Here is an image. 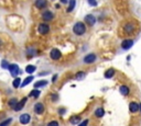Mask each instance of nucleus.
<instances>
[{"instance_id":"nucleus-1","label":"nucleus","mask_w":141,"mask_h":126,"mask_svg":"<svg viewBox=\"0 0 141 126\" xmlns=\"http://www.w3.org/2000/svg\"><path fill=\"white\" fill-rule=\"evenodd\" d=\"M73 32L76 35H83L86 32V26L83 22H77L73 28Z\"/></svg>"},{"instance_id":"nucleus-2","label":"nucleus","mask_w":141,"mask_h":126,"mask_svg":"<svg viewBox=\"0 0 141 126\" xmlns=\"http://www.w3.org/2000/svg\"><path fill=\"white\" fill-rule=\"evenodd\" d=\"M124 31H125V33H127V34H133L134 31H136V24H134V23H132V22L125 23Z\"/></svg>"},{"instance_id":"nucleus-3","label":"nucleus","mask_w":141,"mask_h":126,"mask_svg":"<svg viewBox=\"0 0 141 126\" xmlns=\"http://www.w3.org/2000/svg\"><path fill=\"white\" fill-rule=\"evenodd\" d=\"M8 69L10 70V74H11V76H13V77H17L18 75H19V73H20V69H19V66H18V65H16V64H12V65H9Z\"/></svg>"},{"instance_id":"nucleus-4","label":"nucleus","mask_w":141,"mask_h":126,"mask_svg":"<svg viewBox=\"0 0 141 126\" xmlns=\"http://www.w3.org/2000/svg\"><path fill=\"white\" fill-rule=\"evenodd\" d=\"M50 56H51V58L52 59H54V60H59V59L61 58L62 54L58 48H53L52 50H51V53H50Z\"/></svg>"},{"instance_id":"nucleus-5","label":"nucleus","mask_w":141,"mask_h":126,"mask_svg":"<svg viewBox=\"0 0 141 126\" xmlns=\"http://www.w3.org/2000/svg\"><path fill=\"white\" fill-rule=\"evenodd\" d=\"M38 31L40 32V34H47V33L50 32V28L47 24H45V23H41L38 28Z\"/></svg>"},{"instance_id":"nucleus-6","label":"nucleus","mask_w":141,"mask_h":126,"mask_svg":"<svg viewBox=\"0 0 141 126\" xmlns=\"http://www.w3.org/2000/svg\"><path fill=\"white\" fill-rule=\"evenodd\" d=\"M132 45H133V41L130 40V38H127V40L122 41L121 47H122V49H129V48H131V47H132Z\"/></svg>"},{"instance_id":"nucleus-7","label":"nucleus","mask_w":141,"mask_h":126,"mask_svg":"<svg viewBox=\"0 0 141 126\" xmlns=\"http://www.w3.org/2000/svg\"><path fill=\"white\" fill-rule=\"evenodd\" d=\"M20 123L21 124H23V125H26V124H29L30 121H31V116H30V114H22V115L20 116Z\"/></svg>"},{"instance_id":"nucleus-8","label":"nucleus","mask_w":141,"mask_h":126,"mask_svg":"<svg viewBox=\"0 0 141 126\" xmlns=\"http://www.w3.org/2000/svg\"><path fill=\"white\" fill-rule=\"evenodd\" d=\"M96 60V55L95 54H88L84 57V62L85 64H93Z\"/></svg>"},{"instance_id":"nucleus-9","label":"nucleus","mask_w":141,"mask_h":126,"mask_svg":"<svg viewBox=\"0 0 141 126\" xmlns=\"http://www.w3.org/2000/svg\"><path fill=\"white\" fill-rule=\"evenodd\" d=\"M85 22L89 25H94L96 23V18L93 16V14H87V16L85 17Z\"/></svg>"},{"instance_id":"nucleus-10","label":"nucleus","mask_w":141,"mask_h":126,"mask_svg":"<svg viewBox=\"0 0 141 126\" xmlns=\"http://www.w3.org/2000/svg\"><path fill=\"white\" fill-rule=\"evenodd\" d=\"M129 110H130L131 113H137L139 111V104L137 102H130L129 104Z\"/></svg>"},{"instance_id":"nucleus-11","label":"nucleus","mask_w":141,"mask_h":126,"mask_svg":"<svg viewBox=\"0 0 141 126\" xmlns=\"http://www.w3.org/2000/svg\"><path fill=\"white\" fill-rule=\"evenodd\" d=\"M34 112L37 113V114H42L44 112V105L42 103H40V102H39V103H37L34 105Z\"/></svg>"},{"instance_id":"nucleus-12","label":"nucleus","mask_w":141,"mask_h":126,"mask_svg":"<svg viewBox=\"0 0 141 126\" xmlns=\"http://www.w3.org/2000/svg\"><path fill=\"white\" fill-rule=\"evenodd\" d=\"M42 18L44 21H51L53 19V13L51 11H45V12L42 13Z\"/></svg>"},{"instance_id":"nucleus-13","label":"nucleus","mask_w":141,"mask_h":126,"mask_svg":"<svg viewBox=\"0 0 141 126\" xmlns=\"http://www.w3.org/2000/svg\"><path fill=\"white\" fill-rule=\"evenodd\" d=\"M119 91H120V93L122 95H128L129 93H130V89H129V87L122 85L120 86V88H119Z\"/></svg>"},{"instance_id":"nucleus-14","label":"nucleus","mask_w":141,"mask_h":126,"mask_svg":"<svg viewBox=\"0 0 141 126\" xmlns=\"http://www.w3.org/2000/svg\"><path fill=\"white\" fill-rule=\"evenodd\" d=\"M25 102H26V98H23V99H22V100H21L20 102H18V103H17V105L14 106V111H20V110L22 109L23 106H24Z\"/></svg>"},{"instance_id":"nucleus-15","label":"nucleus","mask_w":141,"mask_h":126,"mask_svg":"<svg viewBox=\"0 0 141 126\" xmlns=\"http://www.w3.org/2000/svg\"><path fill=\"white\" fill-rule=\"evenodd\" d=\"M116 71L114 68H109L108 70H106V73H105V78H107V79H110V78H112L115 76Z\"/></svg>"},{"instance_id":"nucleus-16","label":"nucleus","mask_w":141,"mask_h":126,"mask_svg":"<svg viewBox=\"0 0 141 126\" xmlns=\"http://www.w3.org/2000/svg\"><path fill=\"white\" fill-rule=\"evenodd\" d=\"M34 6L37 7L38 9H42L46 6V0H37L34 2Z\"/></svg>"},{"instance_id":"nucleus-17","label":"nucleus","mask_w":141,"mask_h":126,"mask_svg":"<svg viewBox=\"0 0 141 126\" xmlns=\"http://www.w3.org/2000/svg\"><path fill=\"white\" fill-rule=\"evenodd\" d=\"M33 79H34V78H33V76H29L28 78H25V79H24V81H23L22 83H21V86H20V87H22V88H23V87L28 86V85H29V83L31 82V81H33Z\"/></svg>"},{"instance_id":"nucleus-18","label":"nucleus","mask_w":141,"mask_h":126,"mask_svg":"<svg viewBox=\"0 0 141 126\" xmlns=\"http://www.w3.org/2000/svg\"><path fill=\"white\" fill-rule=\"evenodd\" d=\"M105 114V110L103 109V107H99V109H97L95 111V115L96 117H103Z\"/></svg>"},{"instance_id":"nucleus-19","label":"nucleus","mask_w":141,"mask_h":126,"mask_svg":"<svg viewBox=\"0 0 141 126\" xmlns=\"http://www.w3.org/2000/svg\"><path fill=\"white\" fill-rule=\"evenodd\" d=\"M70 122H71L73 125H75V124H79V122H80V116H78V115L73 116V117H71Z\"/></svg>"},{"instance_id":"nucleus-20","label":"nucleus","mask_w":141,"mask_h":126,"mask_svg":"<svg viewBox=\"0 0 141 126\" xmlns=\"http://www.w3.org/2000/svg\"><path fill=\"white\" fill-rule=\"evenodd\" d=\"M35 69H37V67L33 65H29V66H26L25 67V73H28V74H33Z\"/></svg>"},{"instance_id":"nucleus-21","label":"nucleus","mask_w":141,"mask_h":126,"mask_svg":"<svg viewBox=\"0 0 141 126\" xmlns=\"http://www.w3.org/2000/svg\"><path fill=\"white\" fill-rule=\"evenodd\" d=\"M47 85V81L46 80H41V81H37L34 85V88H40V87H44Z\"/></svg>"},{"instance_id":"nucleus-22","label":"nucleus","mask_w":141,"mask_h":126,"mask_svg":"<svg viewBox=\"0 0 141 126\" xmlns=\"http://www.w3.org/2000/svg\"><path fill=\"white\" fill-rule=\"evenodd\" d=\"M12 86H13V88H19V87L21 86V79L20 78H16V79L13 80Z\"/></svg>"},{"instance_id":"nucleus-23","label":"nucleus","mask_w":141,"mask_h":126,"mask_svg":"<svg viewBox=\"0 0 141 126\" xmlns=\"http://www.w3.org/2000/svg\"><path fill=\"white\" fill-rule=\"evenodd\" d=\"M85 73L84 71H79V73H77L76 74V76H75V79H77V80H82V79H84L85 78Z\"/></svg>"},{"instance_id":"nucleus-24","label":"nucleus","mask_w":141,"mask_h":126,"mask_svg":"<svg viewBox=\"0 0 141 126\" xmlns=\"http://www.w3.org/2000/svg\"><path fill=\"white\" fill-rule=\"evenodd\" d=\"M75 4H76V1H75V0H70V7L67 8V12H72V11L74 10Z\"/></svg>"},{"instance_id":"nucleus-25","label":"nucleus","mask_w":141,"mask_h":126,"mask_svg":"<svg viewBox=\"0 0 141 126\" xmlns=\"http://www.w3.org/2000/svg\"><path fill=\"white\" fill-rule=\"evenodd\" d=\"M39 95H40V91L39 90H33V91L30 92V97H34V98H39Z\"/></svg>"},{"instance_id":"nucleus-26","label":"nucleus","mask_w":141,"mask_h":126,"mask_svg":"<svg viewBox=\"0 0 141 126\" xmlns=\"http://www.w3.org/2000/svg\"><path fill=\"white\" fill-rule=\"evenodd\" d=\"M17 103H18V100L13 98V99H11V100L9 101V106H11V107H13L14 109V106L17 105Z\"/></svg>"},{"instance_id":"nucleus-27","label":"nucleus","mask_w":141,"mask_h":126,"mask_svg":"<svg viewBox=\"0 0 141 126\" xmlns=\"http://www.w3.org/2000/svg\"><path fill=\"white\" fill-rule=\"evenodd\" d=\"M26 55L29 57H32L33 55H35V49L34 48H28L26 49Z\"/></svg>"},{"instance_id":"nucleus-28","label":"nucleus","mask_w":141,"mask_h":126,"mask_svg":"<svg viewBox=\"0 0 141 126\" xmlns=\"http://www.w3.org/2000/svg\"><path fill=\"white\" fill-rule=\"evenodd\" d=\"M11 122H12V118H8V119H6V121L0 123V126H8Z\"/></svg>"},{"instance_id":"nucleus-29","label":"nucleus","mask_w":141,"mask_h":126,"mask_svg":"<svg viewBox=\"0 0 141 126\" xmlns=\"http://www.w3.org/2000/svg\"><path fill=\"white\" fill-rule=\"evenodd\" d=\"M87 1L89 5L93 6V7H96V6H97V1H96V0H87Z\"/></svg>"},{"instance_id":"nucleus-30","label":"nucleus","mask_w":141,"mask_h":126,"mask_svg":"<svg viewBox=\"0 0 141 126\" xmlns=\"http://www.w3.org/2000/svg\"><path fill=\"white\" fill-rule=\"evenodd\" d=\"M47 126H59V123L56 121H52V122H50L49 124H47Z\"/></svg>"},{"instance_id":"nucleus-31","label":"nucleus","mask_w":141,"mask_h":126,"mask_svg":"<svg viewBox=\"0 0 141 126\" xmlns=\"http://www.w3.org/2000/svg\"><path fill=\"white\" fill-rule=\"evenodd\" d=\"M88 125V119H85V121H83L82 123H79L78 126H87Z\"/></svg>"},{"instance_id":"nucleus-32","label":"nucleus","mask_w":141,"mask_h":126,"mask_svg":"<svg viewBox=\"0 0 141 126\" xmlns=\"http://www.w3.org/2000/svg\"><path fill=\"white\" fill-rule=\"evenodd\" d=\"M2 67H4V68H8L9 67V64L6 60H2Z\"/></svg>"},{"instance_id":"nucleus-33","label":"nucleus","mask_w":141,"mask_h":126,"mask_svg":"<svg viewBox=\"0 0 141 126\" xmlns=\"http://www.w3.org/2000/svg\"><path fill=\"white\" fill-rule=\"evenodd\" d=\"M64 113H65V110L64 109H60V114H61V115H63Z\"/></svg>"},{"instance_id":"nucleus-34","label":"nucleus","mask_w":141,"mask_h":126,"mask_svg":"<svg viewBox=\"0 0 141 126\" xmlns=\"http://www.w3.org/2000/svg\"><path fill=\"white\" fill-rule=\"evenodd\" d=\"M52 99H53V100H58V95H56V94L52 95Z\"/></svg>"},{"instance_id":"nucleus-35","label":"nucleus","mask_w":141,"mask_h":126,"mask_svg":"<svg viewBox=\"0 0 141 126\" xmlns=\"http://www.w3.org/2000/svg\"><path fill=\"white\" fill-rule=\"evenodd\" d=\"M56 78H58V76H55V77H53V78H52V81H55V80H56Z\"/></svg>"},{"instance_id":"nucleus-36","label":"nucleus","mask_w":141,"mask_h":126,"mask_svg":"<svg viewBox=\"0 0 141 126\" xmlns=\"http://www.w3.org/2000/svg\"><path fill=\"white\" fill-rule=\"evenodd\" d=\"M61 2H62V4H66L67 0H61Z\"/></svg>"},{"instance_id":"nucleus-37","label":"nucleus","mask_w":141,"mask_h":126,"mask_svg":"<svg viewBox=\"0 0 141 126\" xmlns=\"http://www.w3.org/2000/svg\"><path fill=\"white\" fill-rule=\"evenodd\" d=\"M139 111H140V112H141V103L139 104Z\"/></svg>"}]
</instances>
